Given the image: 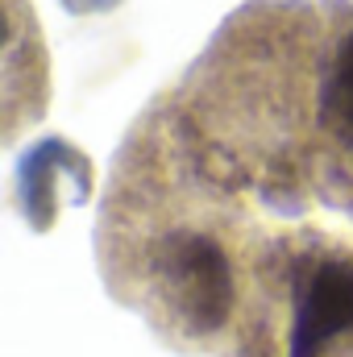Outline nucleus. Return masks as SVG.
Returning <instances> with one entry per match:
<instances>
[{"mask_svg": "<svg viewBox=\"0 0 353 357\" xmlns=\"http://www.w3.org/2000/svg\"><path fill=\"white\" fill-rule=\"evenodd\" d=\"M150 320L191 345H212L233 337L241 307V278L233 250L195 225H171L154 237L146 258Z\"/></svg>", "mask_w": 353, "mask_h": 357, "instance_id": "f257e3e1", "label": "nucleus"}, {"mask_svg": "<svg viewBox=\"0 0 353 357\" xmlns=\"http://www.w3.org/2000/svg\"><path fill=\"white\" fill-rule=\"evenodd\" d=\"M320 121L329 129V137L353 154V21L345 33L333 42L329 63H324V79H320Z\"/></svg>", "mask_w": 353, "mask_h": 357, "instance_id": "f03ea898", "label": "nucleus"}]
</instances>
